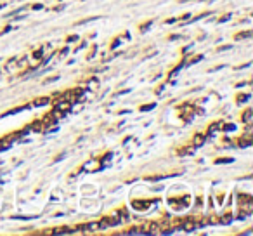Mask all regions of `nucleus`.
Segmentation results:
<instances>
[{
	"label": "nucleus",
	"mask_w": 253,
	"mask_h": 236,
	"mask_svg": "<svg viewBox=\"0 0 253 236\" xmlns=\"http://www.w3.org/2000/svg\"><path fill=\"white\" fill-rule=\"evenodd\" d=\"M184 229H187V231H191V229H194V224L189 220V222H185L184 224Z\"/></svg>",
	"instance_id": "obj_5"
},
{
	"label": "nucleus",
	"mask_w": 253,
	"mask_h": 236,
	"mask_svg": "<svg viewBox=\"0 0 253 236\" xmlns=\"http://www.w3.org/2000/svg\"><path fill=\"white\" fill-rule=\"evenodd\" d=\"M69 108H71V102H69V101H61V102H57V104H56V110L61 111V113H66Z\"/></svg>",
	"instance_id": "obj_1"
},
{
	"label": "nucleus",
	"mask_w": 253,
	"mask_h": 236,
	"mask_svg": "<svg viewBox=\"0 0 253 236\" xmlns=\"http://www.w3.org/2000/svg\"><path fill=\"white\" fill-rule=\"evenodd\" d=\"M243 122H245V123H250V122H251V111H245V115H243Z\"/></svg>",
	"instance_id": "obj_2"
},
{
	"label": "nucleus",
	"mask_w": 253,
	"mask_h": 236,
	"mask_svg": "<svg viewBox=\"0 0 253 236\" xmlns=\"http://www.w3.org/2000/svg\"><path fill=\"white\" fill-rule=\"evenodd\" d=\"M88 229L96 231V229H102V228H101V222H92V224H88Z\"/></svg>",
	"instance_id": "obj_4"
},
{
	"label": "nucleus",
	"mask_w": 253,
	"mask_h": 236,
	"mask_svg": "<svg viewBox=\"0 0 253 236\" xmlns=\"http://www.w3.org/2000/svg\"><path fill=\"white\" fill-rule=\"evenodd\" d=\"M203 141H205V135H196V137H194V146H201V144H203Z\"/></svg>",
	"instance_id": "obj_3"
}]
</instances>
